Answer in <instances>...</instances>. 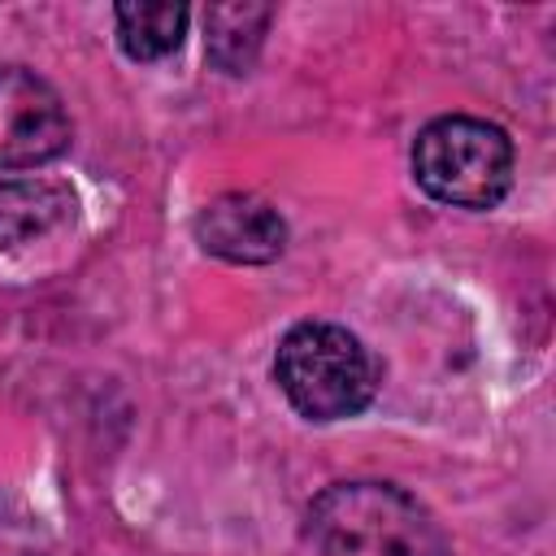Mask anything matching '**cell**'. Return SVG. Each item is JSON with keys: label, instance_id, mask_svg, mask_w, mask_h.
<instances>
[{"label": "cell", "instance_id": "obj_1", "mask_svg": "<svg viewBox=\"0 0 556 556\" xmlns=\"http://www.w3.org/2000/svg\"><path fill=\"white\" fill-rule=\"evenodd\" d=\"M317 556H452L434 513L391 482H334L308 504Z\"/></svg>", "mask_w": 556, "mask_h": 556}, {"label": "cell", "instance_id": "obj_2", "mask_svg": "<svg viewBox=\"0 0 556 556\" xmlns=\"http://www.w3.org/2000/svg\"><path fill=\"white\" fill-rule=\"evenodd\" d=\"M274 378L308 421H339L374 400L378 369L365 343L330 321H300L278 339Z\"/></svg>", "mask_w": 556, "mask_h": 556}, {"label": "cell", "instance_id": "obj_3", "mask_svg": "<svg viewBox=\"0 0 556 556\" xmlns=\"http://www.w3.org/2000/svg\"><path fill=\"white\" fill-rule=\"evenodd\" d=\"M413 178L452 208H495L513 187V143L482 117H434L413 143Z\"/></svg>", "mask_w": 556, "mask_h": 556}, {"label": "cell", "instance_id": "obj_4", "mask_svg": "<svg viewBox=\"0 0 556 556\" xmlns=\"http://www.w3.org/2000/svg\"><path fill=\"white\" fill-rule=\"evenodd\" d=\"M70 148L61 96L30 70H0V169L48 165Z\"/></svg>", "mask_w": 556, "mask_h": 556}, {"label": "cell", "instance_id": "obj_5", "mask_svg": "<svg viewBox=\"0 0 556 556\" xmlns=\"http://www.w3.org/2000/svg\"><path fill=\"white\" fill-rule=\"evenodd\" d=\"M195 239L204 252L230 265H269L287 248V222L252 191H226L195 213Z\"/></svg>", "mask_w": 556, "mask_h": 556}, {"label": "cell", "instance_id": "obj_6", "mask_svg": "<svg viewBox=\"0 0 556 556\" xmlns=\"http://www.w3.org/2000/svg\"><path fill=\"white\" fill-rule=\"evenodd\" d=\"M74 217V195L48 178H0V243H26Z\"/></svg>", "mask_w": 556, "mask_h": 556}, {"label": "cell", "instance_id": "obj_7", "mask_svg": "<svg viewBox=\"0 0 556 556\" xmlns=\"http://www.w3.org/2000/svg\"><path fill=\"white\" fill-rule=\"evenodd\" d=\"M274 9L269 4H208L204 13V52L222 74H248L265 26H269Z\"/></svg>", "mask_w": 556, "mask_h": 556}, {"label": "cell", "instance_id": "obj_8", "mask_svg": "<svg viewBox=\"0 0 556 556\" xmlns=\"http://www.w3.org/2000/svg\"><path fill=\"white\" fill-rule=\"evenodd\" d=\"M117 43L130 61H161L187 35V4H117Z\"/></svg>", "mask_w": 556, "mask_h": 556}]
</instances>
